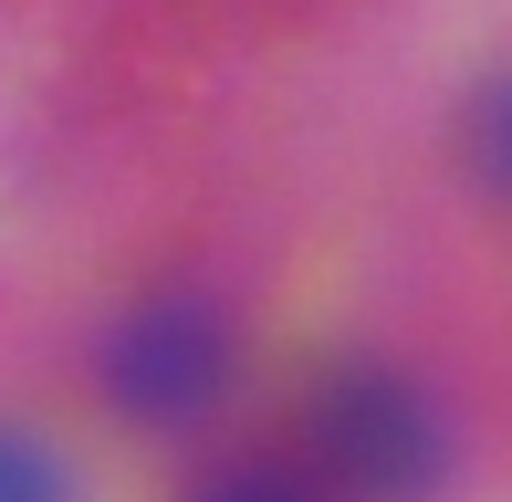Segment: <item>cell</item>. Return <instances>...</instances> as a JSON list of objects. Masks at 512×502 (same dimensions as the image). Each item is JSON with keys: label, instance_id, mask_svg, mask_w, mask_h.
<instances>
[{"label": "cell", "instance_id": "1", "mask_svg": "<svg viewBox=\"0 0 512 502\" xmlns=\"http://www.w3.org/2000/svg\"><path fill=\"white\" fill-rule=\"evenodd\" d=\"M314 471L356 502H439L450 492V419L398 367H345L314 398Z\"/></svg>", "mask_w": 512, "mask_h": 502}, {"label": "cell", "instance_id": "2", "mask_svg": "<svg viewBox=\"0 0 512 502\" xmlns=\"http://www.w3.org/2000/svg\"><path fill=\"white\" fill-rule=\"evenodd\" d=\"M105 398L136 429H199L230 398V314L209 293H157L105 335Z\"/></svg>", "mask_w": 512, "mask_h": 502}, {"label": "cell", "instance_id": "3", "mask_svg": "<svg viewBox=\"0 0 512 502\" xmlns=\"http://www.w3.org/2000/svg\"><path fill=\"white\" fill-rule=\"evenodd\" d=\"M0 502H84V482H74V461H63L42 429L0 419Z\"/></svg>", "mask_w": 512, "mask_h": 502}, {"label": "cell", "instance_id": "4", "mask_svg": "<svg viewBox=\"0 0 512 502\" xmlns=\"http://www.w3.org/2000/svg\"><path fill=\"white\" fill-rule=\"evenodd\" d=\"M189 502H314V492L293 482V471H272V461H241V471H209Z\"/></svg>", "mask_w": 512, "mask_h": 502}]
</instances>
